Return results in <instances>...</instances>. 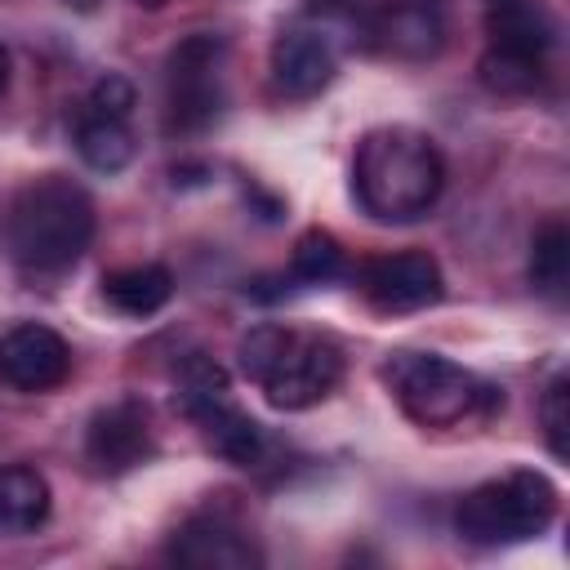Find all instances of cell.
I'll return each mask as SVG.
<instances>
[{
    "label": "cell",
    "instance_id": "cell-23",
    "mask_svg": "<svg viewBox=\"0 0 570 570\" xmlns=\"http://www.w3.org/2000/svg\"><path fill=\"white\" fill-rule=\"evenodd\" d=\"M9 89V49L0 45V94Z\"/></svg>",
    "mask_w": 570,
    "mask_h": 570
},
{
    "label": "cell",
    "instance_id": "cell-5",
    "mask_svg": "<svg viewBox=\"0 0 570 570\" xmlns=\"http://www.w3.org/2000/svg\"><path fill=\"white\" fill-rule=\"evenodd\" d=\"M557 499L561 494H557L548 472L517 468V472H503V476L468 490L454 508V525L468 543H481V548L525 543L552 525Z\"/></svg>",
    "mask_w": 570,
    "mask_h": 570
},
{
    "label": "cell",
    "instance_id": "cell-24",
    "mask_svg": "<svg viewBox=\"0 0 570 570\" xmlns=\"http://www.w3.org/2000/svg\"><path fill=\"white\" fill-rule=\"evenodd\" d=\"M138 4H142V9H165L169 0H138Z\"/></svg>",
    "mask_w": 570,
    "mask_h": 570
},
{
    "label": "cell",
    "instance_id": "cell-11",
    "mask_svg": "<svg viewBox=\"0 0 570 570\" xmlns=\"http://www.w3.org/2000/svg\"><path fill=\"white\" fill-rule=\"evenodd\" d=\"M71 374V347L58 330L22 321L9 334H0V383L13 392H49L67 383Z\"/></svg>",
    "mask_w": 570,
    "mask_h": 570
},
{
    "label": "cell",
    "instance_id": "cell-22",
    "mask_svg": "<svg viewBox=\"0 0 570 570\" xmlns=\"http://www.w3.org/2000/svg\"><path fill=\"white\" fill-rule=\"evenodd\" d=\"M129 107H134V85L125 76H102L89 94V111H102V116H116V120H129Z\"/></svg>",
    "mask_w": 570,
    "mask_h": 570
},
{
    "label": "cell",
    "instance_id": "cell-17",
    "mask_svg": "<svg viewBox=\"0 0 570 570\" xmlns=\"http://www.w3.org/2000/svg\"><path fill=\"white\" fill-rule=\"evenodd\" d=\"M76 151L89 169L98 174H120L129 160H134V134L125 120L116 116H102V111H85L76 120Z\"/></svg>",
    "mask_w": 570,
    "mask_h": 570
},
{
    "label": "cell",
    "instance_id": "cell-6",
    "mask_svg": "<svg viewBox=\"0 0 570 570\" xmlns=\"http://www.w3.org/2000/svg\"><path fill=\"white\" fill-rule=\"evenodd\" d=\"M557 22L539 0H485V53L476 62L481 85L521 98L543 85Z\"/></svg>",
    "mask_w": 570,
    "mask_h": 570
},
{
    "label": "cell",
    "instance_id": "cell-18",
    "mask_svg": "<svg viewBox=\"0 0 570 570\" xmlns=\"http://www.w3.org/2000/svg\"><path fill=\"white\" fill-rule=\"evenodd\" d=\"M566 276H570V232L561 218H548L530 245V285L557 298L566 289Z\"/></svg>",
    "mask_w": 570,
    "mask_h": 570
},
{
    "label": "cell",
    "instance_id": "cell-20",
    "mask_svg": "<svg viewBox=\"0 0 570 570\" xmlns=\"http://www.w3.org/2000/svg\"><path fill=\"white\" fill-rule=\"evenodd\" d=\"M343 267H347V263H343V245H338L330 232L312 227V232L298 236L294 263H289V272H294L298 281H307V285H330V281L343 276Z\"/></svg>",
    "mask_w": 570,
    "mask_h": 570
},
{
    "label": "cell",
    "instance_id": "cell-7",
    "mask_svg": "<svg viewBox=\"0 0 570 570\" xmlns=\"http://www.w3.org/2000/svg\"><path fill=\"white\" fill-rule=\"evenodd\" d=\"M361 40V9H347V4H312L303 22L285 27L276 40H272V89L289 102H307L316 98L334 71H338V49Z\"/></svg>",
    "mask_w": 570,
    "mask_h": 570
},
{
    "label": "cell",
    "instance_id": "cell-1",
    "mask_svg": "<svg viewBox=\"0 0 570 570\" xmlns=\"http://www.w3.org/2000/svg\"><path fill=\"white\" fill-rule=\"evenodd\" d=\"M94 200L80 183L62 174H45L22 183L0 214V245L4 254L31 272V276H53L80 263V254L94 240Z\"/></svg>",
    "mask_w": 570,
    "mask_h": 570
},
{
    "label": "cell",
    "instance_id": "cell-15",
    "mask_svg": "<svg viewBox=\"0 0 570 570\" xmlns=\"http://www.w3.org/2000/svg\"><path fill=\"white\" fill-rule=\"evenodd\" d=\"M53 494L49 481L27 468V463H4L0 468V530L4 534H31L49 521Z\"/></svg>",
    "mask_w": 570,
    "mask_h": 570
},
{
    "label": "cell",
    "instance_id": "cell-8",
    "mask_svg": "<svg viewBox=\"0 0 570 570\" xmlns=\"http://www.w3.org/2000/svg\"><path fill=\"white\" fill-rule=\"evenodd\" d=\"M223 40L218 36H187L169 53V129L196 134L223 107Z\"/></svg>",
    "mask_w": 570,
    "mask_h": 570
},
{
    "label": "cell",
    "instance_id": "cell-16",
    "mask_svg": "<svg viewBox=\"0 0 570 570\" xmlns=\"http://www.w3.org/2000/svg\"><path fill=\"white\" fill-rule=\"evenodd\" d=\"M196 428L205 432V441L214 445V454H223L236 468H254L263 459V428L236 401H223L218 410L200 414Z\"/></svg>",
    "mask_w": 570,
    "mask_h": 570
},
{
    "label": "cell",
    "instance_id": "cell-14",
    "mask_svg": "<svg viewBox=\"0 0 570 570\" xmlns=\"http://www.w3.org/2000/svg\"><path fill=\"white\" fill-rule=\"evenodd\" d=\"M102 298L107 307H116L120 316H156L169 298H174V276L160 263H134V267H116L102 276Z\"/></svg>",
    "mask_w": 570,
    "mask_h": 570
},
{
    "label": "cell",
    "instance_id": "cell-3",
    "mask_svg": "<svg viewBox=\"0 0 570 570\" xmlns=\"http://www.w3.org/2000/svg\"><path fill=\"white\" fill-rule=\"evenodd\" d=\"M240 370L276 410H312L343 383V347L312 330L254 325L240 338Z\"/></svg>",
    "mask_w": 570,
    "mask_h": 570
},
{
    "label": "cell",
    "instance_id": "cell-21",
    "mask_svg": "<svg viewBox=\"0 0 570 570\" xmlns=\"http://www.w3.org/2000/svg\"><path fill=\"white\" fill-rule=\"evenodd\" d=\"M539 419H543V436H548V450L552 459H566L570 454V379L557 374L539 401Z\"/></svg>",
    "mask_w": 570,
    "mask_h": 570
},
{
    "label": "cell",
    "instance_id": "cell-13",
    "mask_svg": "<svg viewBox=\"0 0 570 570\" xmlns=\"http://www.w3.org/2000/svg\"><path fill=\"white\" fill-rule=\"evenodd\" d=\"M169 561L191 566V570H249L258 566V548L249 543L245 530H236L223 517H191L174 530L169 539Z\"/></svg>",
    "mask_w": 570,
    "mask_h": 570
},
{
    "label": "cell",
    "instance_id": "cell-9",
    "mask_svg": "<svg viewBox=\"0 0 570 570\" xmlns=\"http://www.w3.org/2000/svg\"><path fill=\"white\" fill-rule=\"evenodd\" d=\"M450 40L445 0H383L365 9V45L401 62H428Z\"/></svg>",
    "mask_w": 570,
    "mask_h": 570
},
{
    "label": "cell",
    "instance_id": "cell-2",
    "mask_svg": "<svg viewBox=\"0 0 570 570\" xmlns=\"http://www.w3.org/2000/svg\"><path fill=\"white\" fill-rule=\"evenodd\" d=\"M445 187V160L423 129L379 125L356 142L352 191L356 205L379 223L423 218Z\"/></svg>",
    "mask_w": 570,
    "mask_h": 570
},
{
    "label": "cell",
    "instance_id": "cell-10",
    "mask_svg": "<svg viewBox=\"0 0 570 570\" xmlns=\"http://www.w3.org/2000/svg\"><path fill=\"white\" fill-rule=\"evenodd\" d=\"M356 285L365 294V303L383 316H405V312H423L441 298L445 281L441 267L428 249H401V254H379L370 263H361Z\"/></svg>",
    "mask_w": 570,
    "mask_h": 570
},
{
    "label": "cell",
    "instance_id": "cell-19",
    "mask_svg": "<svg viewBox=\"0 0 570 570\" xmlns=\"http://www.w3.org/2000/svg\"><path fill=\"white\" fill-rule=\"evenodd\" d=\"M223 401H232V387H227L223 365H214L209 356H191V361L178 370V405L187 410V419L196 423L200 414L218 410Z\"/></svg>",
    "mask_w": 570,
    "mask_h": 570
},
{
    "label": "cell",
    "instance_id": "cell-12",
    "mask_svg": "<svg viewBox=\"0 0 570 570\" xmlns=\"http://www.w3.org/2000/svg\"><path fill=\"white\" fill-rule=\"evenodd\" d=\"M147 454H151V423H147V410L138 401H116L89 419L85 459L94 472L116 476V472L138 468Z\"/></svg>",
    "mask_w": 570,
    "mask_h": 570
},
{
    "label": "cell",
    "instance_id": "cell-4",
    "mask_svg": "<svg viewBox=\"0 0 570 570\" xmlns=\"http://www.w3.org/2000/svg\"><path fill=\"white\" fill-rule=\"evenodd\" d=\"M387 383L405 419L419 428H459L468 419H490L503 405L499 387L436 352H396L387 361Z\"/></svg>",
    "mask_w": 570,
    "mask_h": 570
}]
</instances>
